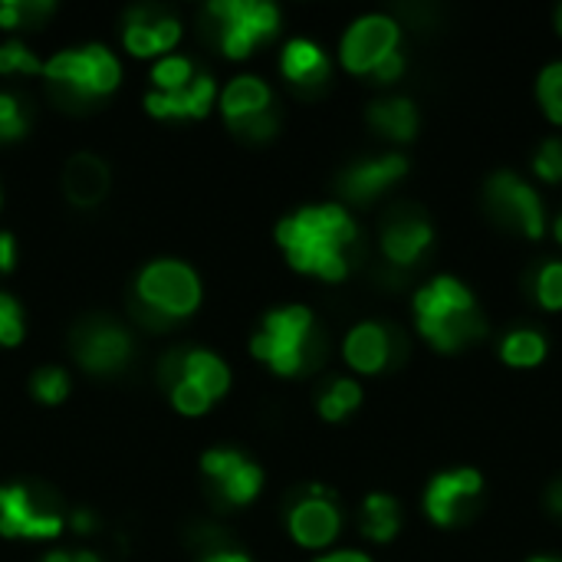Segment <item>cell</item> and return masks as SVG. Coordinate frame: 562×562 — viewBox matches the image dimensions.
I'll return each mask as SVG.
<instances>
[{"instance_id":"cell-16","label":"cell","mask_w":562,"mask_h":562,"mask_svg":"<svg viewBox=\"0 0 562 562\" xmlns=\"http://www.w3.org/2000/svg\"><path fill=\"white\" fill-rule=\"evenodd\" d=\"M481 491H484V481L477 471H471V468L448 471L428 484L425 510L438 527H454L464 517V510L481 497Z\"/></svg>"},{"instance_id":"cell-37","label":"cell","mask_w":562,"mask_h":562,"mask_svg":"<svg viewBox=\"0 0 562 562\" xmlns=\"http://www.w3.org/2000/svg\"><path fill=\"white\" fill-rule=\"evenodd\" d=\"M402 69H405V59H402V53H392L372 76L379 79V82H392V79H398L402 76Z\"/></svg>"},{"instance_id":"cell-25","label":"cell","mask_w":562,"mask_h":562,"mask_svg":"<svg viewBox=\"0 0 562 562\" xmlns=\"http://www.w3.org/2000/svg\"><path fill=\"white\" fill-rule=\"evenodd\" d=\"M501 359L514 369H533L547 359V339L530 329L510 333L501 346Z\"/></svg>"},{"instance_id":"cell-3","label":"cell","mask_w":562,"mask_h":562,"mask_svg":"<svg viewBox=\"0 0 562 562\" xmlns=\"http://www.w3.org/2000/svg\"><path fill=\"white\" fill-rule=\"evenodd\" d=\"M415 319L422 336L441 352H458L487 333L471 290L454 277H435L425 290H418Z\"/></svg>"},{"instance_id":"cell-6","label":"cell","mask_w":562,"mask_h":562,"mask_svg":"<svg viewBox=\"0 0 562 562\" xmlns=\"http://www.w3.org/2000/svg\"><path fill=\"white\" fill-rule=\"evenodd\" d=\"M204 16L231 59L250 56L257 43H267L280 30V10L270 0H211Z\"/></svg>"},{"instance_id":"cell-11","label":"cell","mask_w":562,"mask_h":562,"mask_svg":"<svg viewBox=\"0 0 562 562\" xmlns=\"http://www.w3.org/2000/svg\"><path fill=\"white\" fill-rule=\"evenodd\" d=\"M201 474L211 481L214 494L224 504H234V507L250 504L260 494V487H263L260 464H254L237 448H207L201 454Z\"/></svg>"},{"instance_id":"cell-19","label":"cell","mask_w":562,"mask_h":562,"mask_svg":"<svg viewBox=\"0 0 562 562\" xmlns=\"http://www.w3.org/2000/svg\"><path fill=\"white\" fill-rule=\"evenodd\" d=\"M431 247V224L422 214L395 211L382 227V250L395 267H412Z\"/></svg>"},{"instance_id":"cell-46","label":"cell","mask_w":562,"mask_h":562,"mask_svg":"<svg viewBox=\"0 0 562 562\" xmlns=\"http://www.w3.org/2000/svg\"><path fill=\"white\" fill-rule=\"evenodd\" d=\"M557 240H560V244H562V217H560V221H557Z\"/></svg>"},{"instance_id":"cell-39","label":"cell","mask_w":562,"mask_h":562,"mask_svg":"<svg viewBox=\"0 0 562 562\" xmlns=\"http://www.w3.org/2000/svg\"><path fill=\"white\" fill-rule=\"evenodd\" d=\"M13 260H16V240L7 231H0V270H10Z\"/></svg>"},{"instance_id":"cell-14","label":"cell","mask_w":562,"mask_h":562,"mask_svg":"<svg viewBox=\"0 0 562 562\" xmlns=\"http://www.w3.org/2000/svg\"><path fill=\"white\" fill-rule=\"evenodd\" d=\"M487 204L494 207L497 217L507 224L520 227L527 237H543V204L540 194L517 175L501 171L487 181Z\"/></svg>"},{"instance_id":"cell-45","label":"cell","mask_w":562,"mask_h":562,"mask_svg":"<svg viewBox=\"0 0 562 562\" xmlns=\"http://www.w3.org/2000/svg\"><path fill=\"white\" fill-rule=\"evenodd\" d=\"M557 30H560V36H562V3H560V10H557Z\"/></svg>"},{"instance_id":"cell-4","label":"cell","mask_w":562,"mask_h":562,"mask_svg":"<svg viewBox=\"0 0 562 562\" xmlns=\"http://www.w3.org/2000/svg\"><path fill=\"white\" fill-rule=\"evenodd\" d=\"M323 349L326 346L316 333V319L300 303L270 310L250 339V352L263 359L277 375H300L316 369Z\"/></svg>"},{"instance_id":"cell-44","label":"cell","mask_w":562,"mask_h":562,"mask_svg":"<svg viewBox=\"0 0 562 562\" xmlns=\"http://www.w3.org/2000/svg\"><path fill=\"white\" fill-rule=\"evenodd\" d=\"M550 507H553L557 514H562V484H557V491L550 494Z\"/></svg>"},{"instance_id":"cell-13","label":"cell","mask_w":562,"mask_h":562,"mask_svg":"<svg viewBox=\"0 0 562 562\" xmlns=\"http://www.w3.org/2000/svg\"><path fill=\"white\" fill-rule=\"evenodd\" d=\"M181 33L184 26L175 13L161 7H132L122 26V46L138 59H161V53L168 56L178 46Z\"/></svg>"},{"instance_id":"cell-24","label":"cell","mask_w":562,"mask_h":562,"mask_svg":"<svg viewBox=\"0 0 562 562\" xmlns=\"http://www.w3.org/2000/svg\"><path fill=\"white\" fill-rule=\"evenodd\" d=\"M362 533L375 543H389L398 533V504L385 494H372L362 504Z\"/></svg>"},{"instance_id":"cell-40","label":"cell","mask_w":562,"mask_h":562,"mask_svg":"<svg viewBox=\"0 0 562 562\" xmlns=\"http://www.w3.org/2000/svg\"><path fill=\"white\" fill-rule=\"evenodd\" d=\"M316 562H372L366 553H356V550H339V553H329V557H319Z\"/></svg>"},{"instance_id":"cell-23","label":"cell","mask_w":562,"mask_h":562,"mask_svg":"<svg viewBox=\"0 0 562 562\" xmlns=\"http://www.w3.org/2000/svg\"><path fill=\"white\" fill-rule=\"evenodd\" d=\"M369 122L395 142H408L418 132V109L412 99H382L369 105Z\"/></svg>"},{"instance_id":"cell-22","label":"cell","mask_w":562,"mask_h":562,"mask_svg":"<svg viewBox=\"0 0 562 562\" xmlns=\"http://www.w3.org/2000/svg\"><path fill=\"white\" fill-rule=\"evenodd\" d=\"M280 72L286 76L290 86L313 92L329 82V59L319 43L313 40H290L280 53Z\"/></svg>"},{"instance_id":"cell-38","label":"cell","mask_w":562,"mask_h":562,"mask_svg":"<svg viewBox=\"0 0 562 562\" xmlns=\"http://www.w3.org/2000/svg\"><path fill=\"white\" fill-rule=\"evenodd\" d=\"M201 562H250L247 553H240V550H224V547H214V550H207Z\"/></svg>"},{"instance_id":"cell-8","label":"cell","mask_w":562,"mask_h":562,"mask_svg":"<svg viewBox=\"0 0 562 562\" xmlns=\"http://www.w3.org/2000/svg\"><path fill=\"white\" fill-rule=\"evenodd\" d=\"M63 530L56 501L30 484L0 487V533L10 540H49Z\"/></svg>"},{"instance_id":"cell-48","label":"cell","mask_w":562,"mask_h":562,"mask_svg":"<svg viewBox=\"0 0 562 562\" xmlns=\"http://www.w3.org/2000/svg\"><path fill=\"white\" fill-rule=\"evenodd\" d=\"M0 201H3V198H0Z\"/></svg>"},{"instance_id":"cell-18","label":"cell","mask_w":562,"mask_h":562,"mask_svg":"<svg viewBox=\"0 0 562 562\" xmlns=\"http://www.w3.org/2000/svg\"><path fill=\"white\" fill-rule=\"evenodd\" d=\"M109 165L95 151H76L63 168V191L76 207H95L109 194Z\"/></svg>"},{"instance_id":"cell-15","label":"cell","mask_w":562,"mask_h":562,"mask_svg":"<svg viewBox=\"0 0 562 562\" xmlns=\"http://www.w3.org/2000/svg\"><path fill=\"white\" fill-rule=\"evenodd\" d=\"M286 527L293 540L306 550H323L339 537L342 514L323 487H313L303 501H296L286 514Z\"/></svg>"},{"instance_id":"cell-21","label":"cell","mask_w":562,"mask_h":562,"mask_svg":"<svg viewBox=\"0 0 562 562\" xmlns=\"http://www.w3.org/2000/svg\"><path fill=\"white\" fill-rule=\"evenodd\" d=\"M392 352H395V336L379 323H359L356 329H349V336L342 342L346 362L362 375L382 372L392 362Z\"/></svg>"},{"instance_id":"cell-9","label":"cell","mask_w":562,"mask_h":562,"mask_svg":"<svg viewBox=\"0 0 562 562\" xmlns=\"http://www.w3.org/2000/svg\"><path fill=\"white\" fill-rule=\"evenodd\" d=\"M72 356L86 372L112 375L132 359V336L122 323L109 316H86L72 329Z\"/></svg>"},{"instance_id":"cell-27","label":"cell","mask_w":562,"mask_h":562,"mask_svg":"<svg viewBox=\"0 0 562 562\" xmlns=\"http://www.w3.org/2000/svg\"><path fill=\"white\" fill-rule=\"evenodd\" d=\"M359 402H362L359 382H352V379H336V382H329V389L319 395L316 408H319V415H323L326 422H342Z\"/></svg>"},{"instance_id":"cell-5","label":"cell","mask_w":562,"mask_h":562,"mask_svg":"<svg viewBox=\"0 0 562 562\" xmlns=\"http://www.w3.org/2000/svg\"><path fill=\"white\" fill-rule=\"evenodd\" d=\"M40 76L46 79V86L53 89L56 99H63L69 105H86V102L109 95L119 86L122 63L109 46L82 43V46H69V49L53 53L43 63Z\"/></svg>"},{"instance_id":"cell-26","label":"cell","mask_w":562,"mask_h":562,"mask_svg":"<svg viewBox=\"0 0 562 562\" xmlns=\"http://www.w3.org/2000/svg\"><path fill=\"white\" fill-rule=\"evenodd\" d=\"M198 72H201V69H198L188 56L168 53V56L155 59V66H151V89H155V92L181 89V86H188Z\"/></svg>"},{"instance_id":"cell-43","label":"cell","mask_w":562,"mask_h":562,"mask_svg":"<svg viewBox=\"0 0 562 562\" xmlns=\"http://www.w3.org/2000/svg\"><path fill=\"white\" fill-rule=\"evenodd\" d=\"M72 562H102V557L92 550H79V553H72Z\"/></svg>"},{"instance_id":"cell-32","label":"cell","mask_w":562,"mask_h":562,"mask_svg":"<svg viewBox=\"0 0 562 562\" xmlns=\"http://www.w3.org/2000/svg\"><path fill=\"white\" fill-rule=\"evenodd\" d=\"M168 398H171V405L181 412V415H204L207 408H211V395L204 392V389H198L191 379H178L175 385H168Z\"/></svg>"},{"instance_id":"cell-36","label":"cell","mask_w":562,"mask_h":562,"mask_svg":"<svg viewBox=\"0 0 562 562\" xmlns=\"http://www.w3.org/2000/svg\"><path fill=\"white\" fill-rule=\"evenodd\" d=\"M537 175L547 181V184H560L562 181V138H550L543 142V148L537 151V161H533Z\"/></svg>"},{"instance_id":"cell-1","label":"cell","mask_w":562,"mask_h":562,"mask_svg":"<svg viewBox=\"0 0 562 562\" xmlns=\"http://www.w3.org/2000/svg\"><path fill=\"white\" fill-rule=\"evenodd\" d=\"M356 234V221L339 204H310L277 224V244L290 267L323 280H342L349 273Z\"/></svg>"},{"instance_id":"cell-42","label":"cell","mask_w":562,"mask_h":562,"mask_svg":"<svg viewBox=\"0 0 562 562\" xmlns=\"http://www.w3.org/2000/svg\"><path fill=\"white\" fill-rule=\"evenodd\" d=\"M40 562H72V553L69 550H53V553H46Z\"/></svg>"},{"instance_id":"cell-17","label":"cell","mask_w":562,"mask_h":562,"mask_svg":"<svg viewBox=\"0 0 562 562\" xmlns=\"http://www.w3.org/2000/svg\"><path fill=\"white\" fill-rule=\"evenodd\" d=\"M217 99V82L207 72H198L188 86L171 89V92H145V109L158 119H201L211 112Z\"/></svg>"},{"instance_id":"cell-29","label":"cell","mask_w":562,"mask_h":562,"mask_svg":"<svg viewBox=\"0 0 562 562\" xmlns=\"http://www.w3.org/2000/svg\"><path fill=\"white\" fill-rule=\"evenodd\" d=\"M26 125H30V115H26L23 99L10 89H0V142L20 138Z\"/></svg>"},{"instance_id":"cell-2","label":"cell","mask_w":562,"mask_h":562,"mask_svg":"<svg viewBox=\"0 0 562 562\" xmlns=\"http://www.w3.org/2000/svg\"><path fill=\"white\" fill-rule=\"evenodd\" d=\"M201 306V277L178 257L148 260L132 283V316L148 329H168Z\"/></svg>"},{"instance_id":"cell-28","label":"cell","mask_w":562,"mask_h":562,"mask_svg":"<svg viewBox=\"0 0 562 562\" xmlns=\"http://www.w3.org/2000/svg\"><path fill=\"white\" fill-rule=\"evenodd\" d=\"M69 372L63 366H40L30 375V392L43 402V405H59L69 395Z\"/></svg>"},{"instance_id":"cell-10","label":"cell","mask_w":562,"mask_h":562,"mask_svg":"<svg viewBox=\"0 0 562 562\" xmlns=\"http://www.w3.org/2000/svg\"><path fill=\"white\" fill-rule=\"evenodd\" d=\"M398 23L385 13H366L359 16L339 46L342 66L356 76H372L392 53H398Z\"/></svg>"},{"instance_id":"cell-12","label":"cell","mask_w":562,"mask_h":562,"mask_svg":"<svg viewBox=\"0 0 562 562\" xmlns=\"http://www.w3.org/2000/svg\"><path fill=\"white\" fill-rule=\"evenodd\" d=\"M178 379H191L198 389H204L211 398H221L227 395L231 389V366L211 352V349H201V346H178V349H168L158 362V382L168 389L175 385Z\"/></svg>"},{"instance_id":"cell-7","label":"cell","mask_w":562,"mask_h":562,"mask_svg":"<svg viewBox=\"0 0 562 562\" xmlns=\"http://www.w3.org/2000/svg\"><path fill=\"white\" fill-rule=\"evenodd\" d=\"M221 112L227 119V125L240 135V138H250V142H263L270 138L277 128H280V115L273 109V92L270 86L260 79V76H234L221 95Z\"/></svg>"},{"instance_id":"cell-47","label":"cell","mask_w":562,"mask_h":562,"mask_svg":"<svg viewBox=\"0 0 562 562\" xmlns=\"http://www.w3.org/2000/svg\"><path fill=\"white\" fill-rule=\"evenodd\" d=\"M533 562H553V560H533Z\"/></svg>"},{"instance_id":"cell-20","label":"cell","mask_w":562,"mask_h":562,"mask_svg":"<svg viewBox=\"0 0 562 562\" xmlns=\"http://www.w3.org/2000/svg\"><path fill=\"white\" fill-rule=\"evenodd\" d=\"M405 171H408V161L402 155H382V158H372V161H359L339 178V191L349 201L366 204V201L379 198L382 191H389Z\"/></svg>"},{"instance_id":"cell-31","label":"cell","mask_w":562,"mask_h":562,"mask_svg":"<svg viewBox=\"0 0 562 562\" xmlns=\"http://www.w3.org/2000/svg\"><path fill=\"white\" fill-rule=\"evenodd\" d=\"M537 92H540V105H543L547 119L562 125V63H550V66L540 72Z\"/></svg>"},{"instance_id":"cell-35","label":"cell","mask_w":562,"mask_h":562,"mask_svg":"<svg viewBox=\"0 0 562 562\" xmlns=\"http://www.w3.org/2000/svg\"><path fill=\"white\" fill-rule=\"evenodd\" d=\"M537 300L543 310H562V263L553 260L540 270V280H537Z\"/></svg>"},{"instance_id":"cell-34","label":"cell","mask_w":562,"mask_h":562,"mask_svg":"<svg viewBox=\"0 0 562 562\" xmlns=\"http://www.w3.org/2000/svg\"><path fill=\"white\" fill-rule=\"evenodd\" d=\"M23 339V310L20 303L0 290V346H16Z\"/></svg>"},{"instance_id":"cell-33","label":"cell","mask_w":562,"mask_h":562,"mask_svg":"<svg viewBox=\"0 0 562 562\" xmlns=\"http://www.w3.org/2000/svg\"><path fill=\"white\" fill-rule=\"evenodd\" d=\"M49 10H53V3H43V0H3L0 3V26L20 30L23 23H33L40 16H46Z\"/></svg>"},{"instance_id":"cell-30","label":"cell","mask_w":562,"mask_h":562,"mask_svg":"<svg viewBox=\"0 0 562 562\" xmlns=\"http://www.w3.org/2000/svg\"><path fill=\"white\" fill-rule=\"evenodd\" d=\"M0 72L3 76H13V72L33 76V72H43V63L23 40H7V43H0Z\"/></svg>"},{"instance_id":"cell-41","label":"cell","mask_w":562,"mask_h":562,"mask_svg":"<svg viewBox=\"0 0 562 562\" xmlns=\"http://www.w3.org/2000/svg\"><path fill=\"white\" fill-rule=\"evenodd\" d=\"M72 524H76V530H82V533H86V530H92V527H89L92 520H89V514H86V510H76V514H72Z\"/></svg>"}]
</instances>
